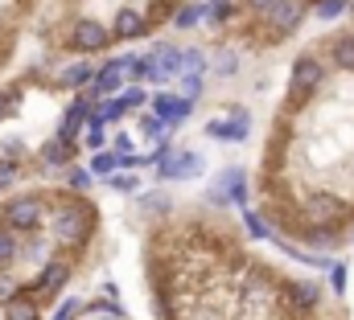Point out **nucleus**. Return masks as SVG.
Returning a JSON list of instances; mask_svg holds the SVG:
<instances>
[{
    "mask_svg": "<svg viewBox=\"0 0 354 320\" xmlns=\"http://www.w3.org/2000/svg\"><path fill=\"white\" fill-rule=\"evenodd\" d=\"M37 0H0V74L8 70L12 54H17V41H21V29L29 21Z\"/></svg>",
    "mask_w": 354,
    "mask_h": 320,
    "instance_id": "1",
    "label": "nucleus"
},
{
    "mask_svg": "<svg viewBox=\"0 0 354 320\" xmlns=\"http://www.w3.org/2000/svg\"><path fill=\"white\" fill-rule=\"evenodd\" d=\"M0 320H41L37 296L17 275H0Z\"/></svg>",
    "mask_w": 354,
    "mask_h": 320,
    "instance_id": "2",
    "label": "nucleus"
},
{
    "mask_svg": "<svg viewBox=\"0 0 354 320\" xmlns=\"http://www.w3.org/2000/svg\"><path fill=\"white\" fill-rule=\"evenodd\" d=\"M149 17L136 8V4H124V8H115V17H111V41H136V37H145L149 33Z\"/></svg>",
    "mask_w": 354,
    "mask_h": 320,
    "instance_id": "3",
    "label": "nucleus"
},
{
    "mask_svg": "<svg viewBox=\"0 0 354 320\" xmlns=\"http://www.w3.org/2000/svg\"><path fill=\"white\" fill-rule=\"evenodd\" d=\"M161 157H157V172L165 177V181H177V177H189V172H198L202 168V157H194L189 148H157Z\"/></svg>",
    "mask_w": 354,
    "mask_h": 320,
    "instance_id": "4",
    "label": "nucleus"
},
{
    "mask_svg": "<svg viewBox=\"0 0 354 320\" xmlns=\"http://www.w3.org/2000/svg\"><path fill=\"white\" fill-rule=\"evenodd\" d=\"M128 62L132 58H115V62H107L103 70H95V79H91V99H103V94H115L124 79H128Z\"/></svg>",
    "mask_w": 354,
    "mask_h": 320,
    "instance_id": "5",
    "label": "nucleus"
},
{
    "mask_svg": "<svg viewBox=\"0 0 354 320\" xmlns=\"http://www.w3.org/2000/svg\"><path fill=\"white\" fill-rule=\"evenodd\" d=\"M305 214H309L317 226H330V222H342V218H346V206H342L334 193H313L309 206H305Z\"/></svg>",
    "mask_w": 354,
    "mask_h": 320,
    "instance_id": "6",
    "label": "nucleus"
},
{
    "mask_svg": "<svg viewBox=\"0 0 354 320\" xmlns=\"http://www.w3.org/2000/svg\"><path fill=\"white\" fill-rule=\"evenodd\" d=\"M326 79V70H322V62L317 58H297L292 62V86L301 90V94H313L317 86Z\"/></svg>",
    "mask_w": 354,
    "mask_h": 320,
    "instance_id": "7",
    "label": "nucleus"
},
{
    "mask_svg": "<svg viewBox=\"0 0 354 320\" xmlns=\"http://www.w3.org/2000/svg\"><path fill=\"white\" fill-rule=\"evenodd\" d=\"M149 62H153V79H169V74H177V66H181V50L161 41V46H153Z\"/></svg>",
    "mask_w": 354,
    "mask_h": 320,
    "instance_id": "8",
    "label": "nucleus"
},
{
    "mask_svg": "<svg viewBox=\"0 0 354 320\" xmlns=\"http://www.w3.org/2000/svg\"><path fill=\"white\" fill-rule=\"evenodd\" d=\"M264 17L276 25V33H288V29H297V25H301V4H297V0H276Z\"/></svg>",
    "mask_w": 354,
    "mask_h": 320,
    "instance_id": "9",
    "label": "nucleus"
},
{
    "mask_svg": "<svg viewBox=\"0 0 354 320\" xmlns=\"http://www.w3.org/2000/svg\"><path fill=\"white\" fill-rule=\"evenodd\" d=\"M153 115L165 123H181L189 115V99H174V94H157L153 99Z\"/></svg>",
    "mask_w": 354,
    "mask_h": 320,
    "instance_id": "10",
    "label": "nucleus"
},
{
    "mask_svg": "<svg viewBox=\"0 0 354 320\" xmlns=\"http://www.w3.org/2000/svg\"><path fill=\"white\" fill-rule=\"evenodd\" d=\"M91 79H95V66H91L87 58H83V62H71V66H62L54 82H58L62 90H79V86H87Z\"/></svg>",
    "mask_w": 354,
    "mask_h": 320,
    "instance_id": "11",
    "label": "nucleus"
},
{
    "mask_svg": "<svg viewBox=\"0 0 354 320\" xmlns=\"http://www.w3.org/2000/svg\"><path fill=\"white\" fill-rule=\"evenodd\" d=\"M284 296H288V304H297V308H317V300H322L317 283H309V279H292Z\"/></svg>",
    "mask_w": 354,
    "mask_h": 320,
    "instance_id": "12",
    "label": "nucleus"
},
{
    "mask_svg": "<svg viewBox=\"0 0 354 320\" xmlns=\"http://www.w3.org/2000/svg\"><path fill=\"white\" fill-rule=\"evenodd\" d=\"M330 62L338 70H354V33H338L330 41Z\"/></svg>",
    "mask_w": 354,
    "mask_h": 320,
    "instance_id": "13",
    "label": "nucleus"
},
{
    "mask_svg": "<svg viewBox=\"0 0 354 320\" xmlns=\"http://www.w3.org/2000/svg\"><path fill=\"white\" fill-rule=\"evenodd\" d=\"M214 140H243L248 136V119H243V111H235V119L231 123H223V119H214L210 128H206Z\"/></svg>",
    "mask_w": 354,
    "mask_h": 320,
    "instance_id": "14",
    "label": "nucleus"
},
{
    "mask_svg": "<svg viewBox=\"0 0 354 320\" xmlns=\"http://www.w3.org/2000/svg\"><path fill=\"white\" fill-rule=\"evenodd\" d=\"M202 17H206V4H181V8L174 12V25L177 29H194Z\"/></svg>",
    "mask_w": 354,
    "mask_h": 320,
    "instance_id": "15",
    "label": "nucleus"
},
{
    "mask_svg": "<svg viewBox=\"0 0 354 320\" xmlns=\"http://www.w3.org/2000/svg\"><path fill=\"white\" fill-rule=\"evenodd\" d=\"M177 70H185V74H202V70H206L202 50H181V66H177Z\"/></svg>",
    "mask_w": 354,
    "mask_h": 320,
    "instance_id": "16",
    "label": "nucleus"
},
{
    "mask_svg": "<svg viewBox=\"0 0 354 320\" xmlns=\"http://www.w3.org/2000/svg\"><path fill=\"white\" fill-rule=\"evenodd\" d=\"M346 8H351L346 0H317V17H322V21H334V17H342Z\"/></svg>",
    "mask_w": 354,
    "mask_h": 320,
    "instance_id": "17",
    "label": "nucleus"
},
{
    "mask_svg": "<svg viewBox=\"0 0 354 320\" xmlns=\"http://www.w3.org/2000/svg\"><path fill=\"white\" fill-rule=\"evenodd\" d=\"M91 172L111 177V172H115V157H111V152H95V157H91Z\"/></svg>",
    "mask_w": 354,
    "mask_h": 320,
    "instance_id": "18",
    "label": "nucleus"
},
{
    "mask_svg": "<svg viewBox=\"0 0 354 320\" xmlns=\"http://www.w3.org/2000/svg\"><path fill=\"white\" fill-rule=\"evenodd\" d=\"M235 70H239V58H235V54H218V58H214V74L227 79V74H235Z\"/></svg>",
    "mask_w": 354,
    "mask_h": 320,
    "instance_id": "19",
    "label": "nucleus"
},
{
    "mask_svg": "<svg viewBox=\"0 0 354 320\" xmlns=\"http://www.w3.org/2000/svg\"><path fill=\"white\" fill-rule=\"evenodd\" d=\"M206 12H210L214 21H227V17L235 12V0H210V4H206Z\"/></svg>",
    "mask_w": 354,
    "mask_h": 320,
    "instance_id": "20",
    "label": "nucleus"
},
{
    "mask_svg": "<svg viewBox=\"0 0 354 320\" xmlns=\"http://www.w3.org/2000/svg\"><path fill=\"white\" fill-rule=\"evenodd\" d=\"M181 94L194 103V99L202 94V74H185V79H181Z\"/></svg>",
    "mask_w": 354,
    "mask_h": 320,
    "instance_id": "21",
    "label": "nucleus"
},
{
    "mask_svg": "<svg viewBox=\"0 0 354 320\" xmlns=\"http://www.w3.org/2000/svg\"><path fill=\"white\" fill-rule=\"evenodd\" d=\"M66 185H71V189H79V193H87V185H91V172H87V168H71V177H66Z\"/></svg>",
    "mask_w": 354,
    "mask_h": 320,
    "instance_id": "22",
    "label": "nucleus"
},
{
    "mask_svg": "<svg viewBox=\"0 0 354 320\" xmlns=\"http://www.w3.org/2000/svg\"><path fill=\"white\" fill-rule=\"evenodd\" d=\"M136 185H140V181H136L132 172H128V177H120V172H111V189H120V193H132Z\"/></svg>",
    "mask_w": 354,
    "mask_h": 320,
    "instance_id": "23",
    "label": "nucleus"
},
{
    "mask_svg": "<svg viewBox=\"0 0 354 320\" xmlns=\"http://www.w3.org/2000/svg\"><path fill=\"white\" fill-rule=\"evenodd\" d=\"M124 103H128V107H145V103H149V94H145L140 86H128V90H124Z\"/></svg>",
    "mask_w": 354,
    "mask_h": 320,
    "instance_id": "24",
    "label": "nucleus"
},
{
    "mask_svg": "<svg viewBox=\"0 0 354 320\" xmlns=\"http://www.w3.org/2000/svg\"><path fill=\"white\" fill-rule=\"evenodd\" d=\"M330 279H334V292H342V288H346V267H334Z\"/></svg>",
    "mask_w": 354,
    "mask_h": 320,
    "instance_id": "25",
    "label": "nucleus"
},
{
    "mask_svg": "<svg viewBox=\"0 0 354 320\" xmlns=\"http://www.w3.org/2000/svg\"><path fill=\"white\" fill-rule=\"evenodd\" d=\"M248 4H252V8H260V12H268V8H272L276 0H248Z\"/></svg>",
    "mask_w": 354,
    "mask_h": 320,
    "instance_id": "26",
    "label": "nucleus"
},
{
    "mask_svg": "<svg viewBox=\"0 0 354 320\" xmlns=\"http://www.w3.org/2000/svg\"><path fill=\"white\" fill-rule=\"evenodd\" d=\"M351 239H354V230H351Z\"/></svg>",
    "mask_w": 354,
    "mask_h": 320,
    "instance_id": "27",
    "label": "nucleus"
}]
</instances>
